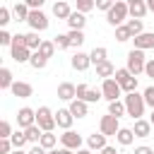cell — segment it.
<instances>
[{
  "label": "cell",
  "mask_w": 154,
  "mask_h": 154,
  "mask_svg": "<svg viewBox=\"0 0 154 154\" xmlns=\"http://www.w3.org/2000/svg\"><path fill=\"white\" fill-rule=\"evenodd\" d=\"M84 24H87V14L79 12V10H75V12L67 17V26H70V29H79V31H82Z\"/></svg>",
  "instance_id": "obj_20"
},
{
  "label": "cell",
  "mask_w": 154,
  "mask_h": 154,
  "mask_svg": "<svg viewBox=\"0 0 154 154\" xmlns=\"http://www.w3.org/2000/svg\"><path fill=\"white\" fill-rule=\"evenodd\" d=\"M125 26L130 29L132 38H135V36H140V34L144 31V26H142V19H128V22H125Z\"/></svg>",
  "instance_id": "obj_35"
},
{
  "label": "cell",
  "mask_w": 154,
  "mask_h": 154,
  "mask_svg": "<svg viewBox=\"0 0 154 154\" xmlns=\"http://www.w3.org/2000/svg\"><path fill=\"white\" fill-rule=\"evenodd\" d=\"M58 99L60 101H75L77 99V87L72 82H60L58 84Z\"/></svg>",
  "instance_id": "obj_12"
},
{
  "label": "cell",
  "mask_w": 154,
  "mask_h": 154,
  "mask_svg": "<svg viewBox=\"0 0 154 154\" xmlns=\"http://www.w3.org/2000/svg\"><path fill=\"white\" fill-rule=\"evenodd\" d=\"M60 144L72 149V152H77V149H82V135H77L75 130H65L60 135Z\"/></svg>",
  "instance_id": "obj_11"
},
{
  "label": "cell",
  "mask_w": 154,
  "mask_h": 154,
  "mask_svg": "<svg viewBox=\"0 0 154 154\" xmlns=\"http://www.w3.org/2000/svg\"><path fill=\"white\" fill-rule=\"evenodd\" d=\"M24 132H26V140H29L31 144H38V142H41V135H43V130H41L38 125H31V128H26Z\"/></svg>",
  "instance_id": "obj_30"
},
{
  "label": "cell",
  "mask_w": 154,
  "mask_h": 154,
  "mask_svg": "<svg viewBox=\"0 0 154 154\" xmlns=\"http://www.w3.org/2000/svg\"><path fill=\"white\" fill-rule=\"evenodd\" d=\"M24 43H26L29 51H38L43 38H38V31H29V34H24Z\"/></svg>",
  "instance_id": "obj_24"
},
{
  "label": "cell",
  "mask_w": 154,
  "mask_h": 154,
  "mask_svg": "<svg viewBox=\"0 0 154 154\" xmlns=\"http://www.w3.org/2000/svg\"><path fill=\"white\" fill-rule=\"evenodd\" d=\"M118 130H120V123H118V118L116 116H111V113H106V116H101V120H99V132H103L106 137H116L118 135Z\"/></svg>",
  "instance_id": "obj_7"
},
{
  "label": "cell",
  "mask_w": 154,
  "mask_h": 154,
  "mask_svg": "<svg viewBox=\"0 0 154 154\" xmlns=\"http://www.w3.org/2000/svg\"><path fill=\"white\" fill-rule=\"evenodd\" d=\"M36 125H38L43 132H53V130L58 128L55 113H53L48 106H38V108H36Z\"/></svg>",
  "instance_id": "obj_3"
},
{
  "label": "cell",
  "mask_w": 154,
  "mask_h": 154,
  "mask_svg": "<svg viewBox=\"0 0 154 154\" xmlns=\"http://www.w3.org/2000/svg\"><path fill=\"white\" fill-rule=\"evenodd\" d=\"M12 22V10L10 7H0V26H7Z\"/></svg>",
  "instance_id": "obj_40"
},
{
  "label": "cell",
  "mask_w": 154,
  "mask_h": 154,
  "mask_svg": "<svg viewBox=\"0 0 154 154\" xmlns=\"http://www.w3.org/2000/svg\"><path fill=\"white\" fill-rule=\"evenodd\" d=\"M113 75H116V65H113L111 60H103V63H99V65H96V77L108 79V77H113Z\"/></svg>",
  "instance_id": "obj_21"
},
{
  "label": "cell",
  "mask_w": 154,
  "mask_h": 154,
  "mask_svg": "<svg viewBox=\"0 0 154 154\" xmlns=\"http://www.w3.org/2000/svg\"><path fill=\"white\" fill-rule=\"evenodd\" d=\"M38 144H41L43 149H55V144H58V135H53V132H43Z\"/></svg>",
  "instance_id": "obj_32"
},
{
  "label": "cell",
  "mask_w": 154,
  "mask_h": 154,
  "mask_svg": "<svg viewBox=\"0 0 154 154\" xmlns=\"http://www.w3.org/2000/svg\"><path fill=\"white\" fill-rule=\"evenodd\" d=\"M113 5H116L113 0H96V10H103V12H108Z\"/></svg>",
  "instance_id": "obj_45"
},
{
  "label": "cell",
  "mask_w": 154,
  "mask_h": 154,
  "mask_svg": "<svg viewBox=\"0 0 154 154\" xmlns=\"http://www.w3.org/2000/svg\"><path fill=\"white\" fill-rule=\"evenodd\" d=\"M53 2H60V0H53Z\"/></svg>",
  "instance_id": "obj_58"
},
{
  "label": "cell",
  "mask_w": 154,
  "mask_h": 154,
  "mask_svg": "<svg viewBox=\"0 0 154 154\" xmlns=\"http://www.w3.org/2000/svg\"><path fill=\"white\" fill-rule=\"evenodd\" d=\"M87 147H89L91 152H101L103 147H108V144H106V135H103V132L89 135V137H87Z\"/></svg>",
  "instance_id": "obj_17"
},
{
  "label": "cell",
  "mask_w": 154,
  "mask_h": 154,
  "mask_svg": "<svg viewBox=\"0 0 154 154\" xmlns=\"http://www.w3.org/2000/svg\"><path fill=\"white\" fill-rule=\"evenodd\" d=\"M144 75L154 79V58H152V60H147V65H144Z\"/></svg>",
  "instance_id": "obj_47"
},
{
  "label": "cell",
  "mask_w": 154,
  "mask_h": 154,
  "mask_svg": "<svg viewBox=\"0 0 154 154\" xmlns=\"http://www.w3.org/2000/svg\"><path fill=\"white\" fill-rule=\"evenodd\" d=\"M142 96H144V103H147L149 108H154V87H147V89L142 91Z\"/></svg>",
  "instance_id": "obj_41"
},
{
  "label": "cell",
  "mask_w": 154,
  "mask_h": 154,
  "mask_svg": "<svg viewBox=\"0 0 154 154\" xmlns=\"http://www.w3.org/2000/svg\"><path fill=\"white\" fill-rule=\"evenodd\" d=\"M75 154H94V152H91V149H89V147H82V149H77V152H75Z\"/></svg>",
  "instance_id": "obj_51"
},
{
  "label": "cell",
  "mask_w": 154,
  "mask_h": 154,
  "mask_svg": "<svg viewBox=\"0 0 154 154\" xmlns=\"http://www.w3.org/2000/svg\"><path fill=\"white\" fill-rule=\"evenodd\" d=\"M29 154H48V149H43L41 144H34V147L29 149Z\"/></svg>",
  "instance_id": "obj_49"
},
{
  "label": "cell",
  "mask_w": 154,
  "mask_h": 154,
  "mask_svg": "<svg viewBox=\"0 0 154 154\" xmlns=\"http://www.w3.org/2000/svg\"><path fill=\"white\" fill-rule=\"evenodd\" d=\"M67 36H70V46H75V48H79L84 43V31H79V29H70Z\"/></svg>",
  "instance_id": "obj_33"
},
{
  "label": "cell",
  "mask_w": 154,
  "mask_h": 154,
  "mask_svg": "<svg viewBox=\"0 0 154 154\" xmlns=\"http://www.w3.org/2000/svg\"><path fill=\"white\" fill-rule=\"evenodd\" d=\"M10 91H12V96H17V99H29V96L34 94V87H31L29 82H22V79H19V82L12 84Z\"/></svg>",
  "instance_id": "obj_16"
},
{
  "label": "cell",
  "mask_w": 154,
  "mask_h": 154,
  "mask_svg": "<svg viewBox=\"0 0 154 154\" xmlns=\"http://www.w3.org/2000/svg\"><path fill=\"white\" fill-rule=\"evenodd\" d=\"M55 123H58V128H63V130H72L75 116L70 113V108H58V111H55Z\"/></svg>",
  "instance_id": "obj_13"
},
{
  "label": "cell",
  "mask_w": 154,
  "mask_h": 154,
  "mask_svg": "<svg viewBox=\"0 0 154 154\" xmlns=\"http://www.w3.org/2000/svg\"><path fill=\"white\" fill-rule=\"evenodd\" d=\"M48 154H58V149H48Z\"/></svg>",
  "instance_id": "obj_57"
},
{
  "label": "cell",
  "mask_w": 154,
  "mask_h": 154,
  "mask_svg": "<svg viewBox=\"0 0 154 154\" xmlns=\"http://www.w3.org/2000/svg\"><path fill=\"white\" fill-rule=\"evenodd\" d=\"M70 65H72V70H77V72H84V70L91 65V58H89V53H82V51H77V53L72 55Z\"/></svg>",
  "instance_id": "obj_15"
},
{
  "label": "cell",
  "mask_w": 154,
  "mask_h": 154,
  "mask_svg": "<svg viewBox=\"0 0 154 154\" xmlns=\"http://www.w3.org/2000/svg\"><path fill=\"white\" fill-rule=\"evenodd\" d=\"M132 43H135L137 51H149V48H154V31H142L140 36L132 38Z\"/></svg>",
  "instance_id": "obj_14"
},
{
  "label": "cell",
  "mask_w": 154,
  "mask_h": 154,
  "mask_svg": "<svg viewBox=\"0 0 154 154\" xmlns=\"http://www.w3.org/2000/svg\"><path fill=\"white\" fill-rule=\"evenodd\" d=\"M77 99H82V101H87V103H96L99 99H103V94H101V89H89V84H77Z\"/></svg>",
  "instance_id": "obj_9"
},
{
  "label": "cell",
  "mask_w": 154,
  "mask_h": 154,
  "mask_svg": "<svg viewBox=\"0 0 154 154\" xmlns=\"http://www.w3.org/2000/svg\"><path fill=\"white\" fill-rule=\"evenodd\" d=\"M75 5H77V10H79V12H84V14H87V12H91V10L96 7V0H75Z\"/></svg>",
  "instance_id": "obj_39"
},
{
  "label": "cell",
  "mask_w": 154,
  "mask_h": 154,
  "mask_svg": "<svg viewBox=\"0 0 154 154\" xmlns=\"http://www.w3.org/2000/svg\"><path fill=\"white\" fill-rule=\"evenodd\" d=\"M144 65H147V60H144V51H137V48H132L130 53H128V70L137 77V75H142L144 72Z\"/></svg>",
  "instance_id": "obj_5"
},
{
  "label": "cell",
  "mask_w": 154,
  "mask_h": 154,
  "mask_svg": "<svg viewBox=\"0 0 154 154\" xmlns=\"http://www.w3.org/2000/svg\"><path fill=\"white\" fill-rule=\"evenodd\" d=\"M113 2H120V0H113Z\"/></svg>",
  "instance_id": "obj_59"
},
{
  "label": "cell",
  "mask_w": 154,
  "mask_h": 154,
  "mask_svg": "<svg viewBox=\"0 0 154 154\" xmlns=\"http://www.w3.org/2000/svg\"><path fill=\"white\" fill-rule=\"evenodd\" d=\"M12 34L7 31V29H0V46H12Z\"/></svg>",
  "instance_id": "obj_42"
},
{
  "label": "cell",
  "mask_w": 154,
  "mask_h": 154,
  "mask_svg": "<svg viewBox=\"0 0 154 154\" xmlns=\"http://www.w3.org/2000/svg\"><path fill=\"white\" fill-rule=\"evenodd\" d=\"M108 113L116 116V118L125 116V113H128V111H125V101H111V103H108Z\"/></svg>",
  "instance_id": "obj_34"
},
{
  "label": "cell",
  "mask_w": 154,
  "mask_h": 154,
  "mask_svg": "<svg viewBox=\"0 0 154 154\" xmlns=\"http://www.w3.org/2000/svg\"><path fill=\"white\" fill-rule=\"evenodd\" d=\"M29 65H31L34 70H43V67L48 65V58H43L38 51H34V53H31V60H29Z\"/></svg>",
  "instance_id": "obj_29"
},
{
  "label": "cell",
  "mask_w": 154,
  "mask_h": 154,
  "mask_svg": "<svg viewBox=\"0 0 154 154\" xmlns=\"http://www.w3.org/2000/svg\"><path fill=\"white\" fill-rule=\"evenodd\" d=\"M12 140H5V137H0V154H12Z\"/></svg>",
  "instance_id": "obj_44"
},
{
  "label": "cell",
  "mask_w": 154,
  "mask_h": 154,
  "mask_svg": "<svg viewBox=\"0 0 154 154\" xmlns=\"http://www.w3.org/2000/svg\"><path fill=\"white\" fill-rule=\"evenodd\" d=\"M17 125H19V130H26V128L36 125V111L29 108V106L19 108V111H17Z\"/></svg>",
  "instance_id": "obj_10"
},
{
  "label": "cell",
  "mask_w": 154,
  "mask_h": 154,
  "mask_svg": "<svg viewBox=\"0 0 154 154\" xmlns=\"http://www.w3.org/2000/svg\"><path fill=\"white\" fill-rule=\"evenodd\" d=\"M14 79H12V70L10 67H0V89H12Z\"/></svg>",
  "instance_id": "obj_28"
},
{
  "label": "cell",
  "mask_w": 154,
  "mask_h": 154,
  "mask_svg": "<svg viewBox=\"0 0 154 154\" xmlns=\"http://www.w3.org/2000/svg\"><path fill=\"white\" fill-rule=\"evenodd\" d=\"M70 113L75 116V118H84L87 113H89V103L87 101H82V99H75V101H70Z\"/></svg>",
  "instance_id": "obj_18"
},
{
  "label": "cell",
  "mask_w": 154,
  "mask_h": 154,
  "mask_svg": "<svg viewBox=\"0 0 154 154\" xmlns=\"http://www.w3.org/2000/svg\"><path fill=\"white\" fill-rule=\"evenodd\" d=\"M29 12H31V10H29L26 2H17V5L12 7V14L17 17V22H26V19H29Z\"/></svg>",
  "instance_id": "obj_25"
},
{
  "label": "cell",
  "mask_w": 154,
  "mask_h": 154,
  "mask_svg": "<svg viewBox=\"0 0 154 154\" xmlns=\"http://www.w3.org/2000/svg\"><path fill=\"white\" fill-rule=\"evenodd\" d=\"M125 111H128V116L130 118H135V120H140L142 116H144V96L142 94H137V91H132V94H128L125 99Z\"/></svg>",
  "instance_id": "obj_1"
},
{
  "label": "cell",
  "mask_w": 154,
  "mask_h": 154,
  "mask_svg": "<svg viewBox=\"0 0 154 154\" xmlns=\"http://www.w3.org/2000/svg\"><path fill=\"white\" fill-rule=\"evenodd\" d=\"M132 38V34H130V29L125 26V24H120V26H116V41H120V43H125V41H130Z\"/></svg>",
  "instance_id": "obj_36"
},
{
  "label": "cell",
  "mask_w": 154,
  "mask_h": 154,
  "mask_svg": "<svg viewBox=\"0 0 154 154\" xmlns=\"http://www.w3.org/2000/svg\"><path fill=\"white\" fill-rule=\"evenodd\" d=\"M128 7H130V17H132V19H142V17L149 12L147 2H135V5H128Z\"/></svg>",
  "instance_id": "obj_26"
},
{
  "label": "cell",
  "mask_w": 154,
  "mask_h": 154,
  "mask_svg": "<svg viewBox=\"0 0 154 154\" xmlns=\"http://www.w3.org/2000/svg\"><path fill=\"white\" fill-rule=\"evenodd\" d=\"M10 140H12V147H14V149H22V147H24V144L29 142V140H26V132H24V130H14Z\"/></svg>",
  "instance_id": "obj_31"
},
{
  "label": "cell",
  "mask_w": 154,
  "mask_h": 154,
  "mask_svg": "<svg viewBox=\"0 0 154 154\" xmlns=\"http://www.w3.org/2000/svg\"><path fill=\"white\" fill-rule=\"evenodd\" d=\"M53 14H55L58 19H65V22H67V17L72 14V10H70V5H67L65 0H60V2H53Z\"/></svg>",
  "instance_id": "obj_23"
},
{
  "label": "cell",
  "mask_w": 154,
  "mask_h": 154,
  "mask_svg": "<svg viewBox=\"0 0 154 154\" xmlns=\"http://www.w3.org/2000/svg\"><path fill=\"white\" fill-rule=\"evenodd\" d=\"M58 154H75V152H72V149H67V147H60V149H58Z\"/></svg>",
  "instance_id": "obj_52"
},
{
  "label": "cell",
  "mask_w": 154,
  "mask_h": 154,
  "mask_svg": "<svg viewBox=\"0 0 154 154\" xmlns=\"http://www.w3.org/2000/svg\"><path fill=\"white\" fill-rule=\"evenodd\" d=\"M55 51H58V48H55V43H53V41H43V43H41V48H38V53H41L43 58H53V55H55Z\"/></svg>",
  "instance_id": "obj_37"
},
{
  "label": "cell",
  "mask_w": 154,
  "mask_h": 154,
  "mask_svg": "<svg viewBox=\"0 0 154 154\" xmlns=\"http://www.w3.org/2000/svg\"><path fill=\"white\" fill-rule=\"evenodd\" d=\"M135 154H154V149L147 144H140V147H135Z\"/></svg>",
  "instance_id": "obj_48"
},
{
  "label": "cell",
  "mask_w": 154,
  "mask_h": 154,
  "mask_svg": "<svg viewBox=\"0 0 154 154\" xmlns=\"http://www.w3.org/2000/svg\"><path fill=\"white\" fill-rule=\"evenodd\" d=\"M128 14H130V7H128L125 0H120V2H116V5L106 12V22H108L111 26H120V24L128 22Z\"/></svg>",
  "instance_id": "obj_2"
},
{
  "label": "cell",
  "mask_w": 154,
  "mask_h": 154,
  "mask_svg": "<svg viewBox=\"0 0 154 154\" xmlns=\"http://www.w3.org/2000/svg\"><path fill=\"white\" fill-rule=\"evenodd\" d=\"M147 2V7H149V12H154V0H144Z\"/></svg>",
  "instance_id": "obj_53"
},
{
  "label": "cell",
  "mask_w": 154,
  "mask_h": 154,
  "mask_svg": "<svg viewBox=\"0 0 154 154\" xmlns=\"http://www.w3.org/2000/svg\"><path fill=\"white\" fill-rule=\"evenodd\" d=\"M132 132H135V137H149L152 135V123L149 120H144V118H140V120H135V125H132Z\"/></svg>",
  "instance_id": "obj_19"
},
{
  "label": "cell",
  "mask_w": 154,
  "mask_h": 154,
  "mask_svg": "<svg viewBox=\"0 0 154 154\" xmlns=\"http://www.w3.org/2000/svg\"><path fill=\"white\" fill-rule=\"evenodd\" d=\"M0 137H5V140H10V137H12V125H10L7 120H2V123H0Z\"/></svg>",
  "instance_id": "obj_43"
},
{
  "label": "cell",
  "mask_w": 154,
  "mask_h": 154,
  "mask_svg": "<svg viewBox=\"0 0 154 154\" xmlns=\"http://www.w3.org/2000/svg\"><path fill=\"white\" fill-rule=\"evenodd\" d=\"M116 82L120 84V89L125 91V94H132V91H137V77L128 70V67H120V70H116Z\"/></svg>",
  "instance_id": "obj_4"
},
{
  "label": "cell",
  "mask_w": 154,
  "mask_h": 154,
  "mask_svg": "<svg viewBox=\"0 0 154 154\" xmlns=\"http://www.w3.org/2000/svg\"><path fill=\"white\" fill-rule=\"evenodd\" d=\"M89 58H91V65H99V63L108 60V51H106L103 46H96V48L89 53Z\"/></svg>",
  "instance_id": "obj_27"
},
{
  "label": "cell",
  "mask_w": 154,
  "mask_h": 154,
  "mask_svg": "<svg viewBox=\"0 0 154 154\" xmlns=\"http://www.w3.org/2000/svg\"><path fill=\"white\" fill-rule=\"evenodd\" d=\"M101 94H103V99L111 103V101H118V99H120L123 89H120V84L116 82V77H108V79H103V84H101Z\"/></svg>",
  "instance_id": "obj_6"
},
{
  "label": "cell",
  "mask_w": 154,
  "mask_h": 154,
  "mask_svg": "<svg viewBox=\"0 0 154 154\" xmlns=\"http://www.w3.org/2000/svg\"><path fill=\"white\" fill-rule=\"evenodd\" d=\"M149 123L154 125V108H152V116H149Z\"/></svg>",
  "instance_id": "obj_56"
},
{
  "label": "cell",
  "mask_w": 154,
  "mask_h": 154,
  "mask_svg": "<svg viewBox=\"0 0 154 154\" xmlns=\"http://www.w3.org/2000/svg\"><path fill=\"white\" fill-rule=\"evenodd\" d=\"M128 5H135V2H144V0H125Z\"/></svg>",
  "instance_id": "obj_54"
},
{
  "label": "cell",
  "mask_w": 154,
  "mask_h": 154,
  "mask_svg": "<svg viewBox=\"0 0 154 154\" xmlns=\"http://www.w3.org/2000/svg\"><path fill=\"white\" fill-rule=\"evenodd\" d=\"M24 2H26V5H29V10H41V7H43V2H46V0H24Z\"/></svg>",
  "instance_id": "obj_46"
},
{
  "label": "cell",
  "mask_w": 154,
  "mask_h": 154,
  "mask_svg": "<svg viewBox=\"0 0 154 154\" xmlns=\"http://www.w3.org/2000/svg\"><path fill=\"white\" fill-rule=\"evenodd\" d=\"M12 154H29V152H22V149H12Z\"/></svg>",
  "instance_id": "obj_55"
},
{
  "label": "cell",
  "mask_w": 154,
  "mask_h": 154,
  "mask_svg": "<svg viewBox=\"0 0 154 154\" xmlns=\"http://www.w3.org/2000/svg\"><path fill=\"white\" fill-rule=\"evenodd\" d=\"M99 154H120V152H116V147H103Z\"/></svg>",
  "instance_id": "obj_50"
},
{
  "label": "cell",
  "mask_w": 154,
  "mask_h": 154,
  "mask_svg": "<svg viewBox=\"0 0 154 154\" xmlns=\"http://www.w3.org/2000/svg\"><path fill=\"white\" fill-rule=\"evenodd\" d=\"M53 43H55L58 51H65V48H70V36H67V34H58V36L53 38Z\"/></svg>",
  "instance_id": "obj_38"
},
{
  "label": "cell",
  "mask_w": 154,
  "mask_h": 154,
  "mask_svg": "<svg viewBox=\"0 0 154 154\" xmlns=\"http://www.w3.org/2000/svg\"><path fill=\"white\" fill-rule=\"evenodd\" d=\"M116 140H118V144L130 147V144L135 142V132H132V128H120V130H118V135H116Z\"/></svg>",
  "instance_id": "obj_22"
},
{
  "label": "cell",
  "mask_w": 154,
  "mask_h": 154,
  "mask_svg": "<svg viewBox=\"0 0 154 154\" xmlns=\"http://www.w3.org/2000/svg\"><path fill=\"white\" fill-rule=\"evenodd\" d=\"M26 24L31 26V31H46V29H48V17H46L41 10H31Z\"/></svg>",
  "instance_id": "obj_8"
}]
</instances>
